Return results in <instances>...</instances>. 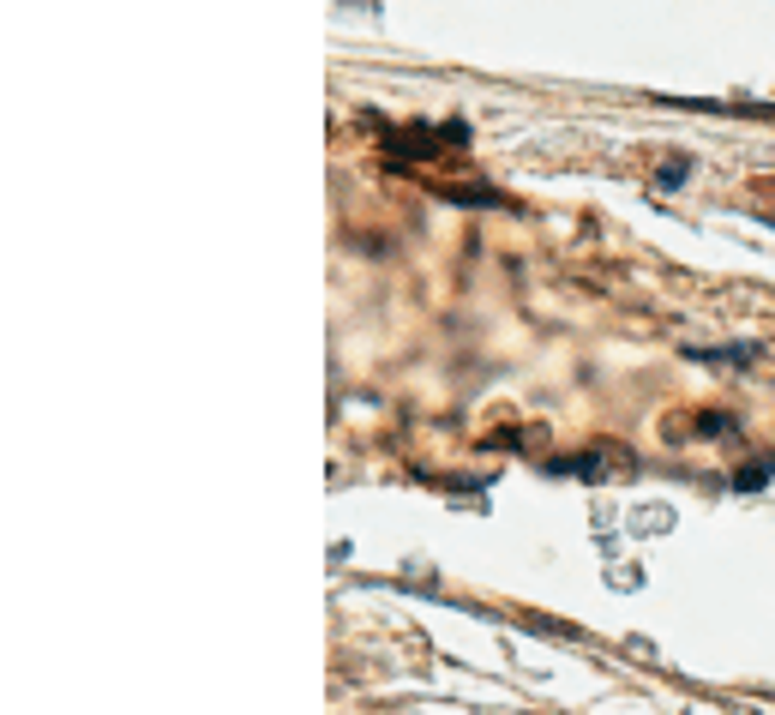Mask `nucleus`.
Segmentation results:
<instances>
[{
	"label": "nucleus",
	"instance_id": "obj_1",
	"mask_svg": "<svg viewBox=\"0 0 775 715\" xmlns=\"http://www.w3.org/2000/svg\"><path fill=\"white\" fill-rule=\"evenodd\" d=\"M692 439H722V434H734V415H722V409H704V415H692V427H685Z\"/></svg>",
	"mask_w": 775,
	"mask_h": 715
},
{
	"label": "nucleus",
	"instance_id": "obj_2",
	"mask_svg": "<svg viewBox=\"0 0 775 715\" xmlns=\"http://www.w3.org/2000/svg\"><path fill=\"white\" fill-rule=\"evenodd\" d=\"M602 464H607V451H589V457H565V464H554V469L559 475H584V481H602L607 475Z\"/></svg>",
	"mask_w": 775,
	"mask_h": 715
},
{
	"label": "nucleus",
	"instance_id": "obj_3",
	"mask_svg": "<svg viewBox=\"0 0 775 715\" xmlns=\"http://www.w3.org/2000/svg\"><path fill=\"white\" fill-rule=\"evenodd\" d=\"M692 361H734V367H752L757 349H752V342H734V349H692Z\"/></svg>",
	"mask_w": 775,
	"mask_h": 715
},
{
	"label": "nucleus",
	"instance_id": "obj_4",
	"mask_svg": "<svg viewBox=\"0 0 775 715\" xmlns=\"http://www.w3.org/2000/svg\"><path fill=\"white\" fill-rule=\"evenodd\" d=\"M685 175H692V162H662V169H655V187H685Z\"/></svg>",
	"mask_w": 775,
	"mask_h": 715
},
{
	"label": "nucleus",
	"instance_id": "obj_5",
	"mask_svg": "<svg viewBox=\"0 0 775 715\" xmlns=\"http://www.w3.org/2000/svg\"><path fill=\"white\" fill-rule=\"evenodd\" d=\"M769 469H775V464H752L745 475H734V487H739V494H752V487H764V481H769Z\"/></svg>",
	"mask_w": 775,
	"mask_h": 715
}]
</instances>
